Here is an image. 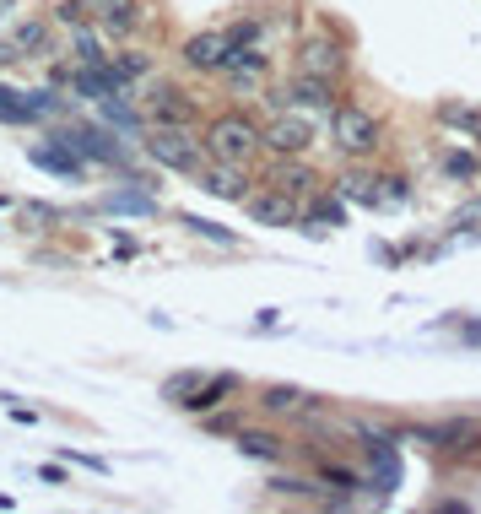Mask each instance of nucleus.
I'll return each mask as SVG.
<instances>
[{"instance_id": "nucleus-1", "label": "nucleus", "mask_w": 481, "mask_h": 514, "mask_svg": "<svg viewBox=\"0 0 481 514\" xmlns=\"http://www.w3.org/2000/svg\"><path fill=\"white\" fill-rule=\"evenodd\" d=\"M200 136H206V152L217 157V163H238V168H249L265 147V130L249 120V114H217Z\"/></svg>"}, {"instance_id": "nucleus-2", "label": "nucleus", "mask_w": 481, "mask_h": 514, "mask_svg": "<svg viewBox=\"0 0 481 514\" xmlns=\"http://www.w3.org/2000/svg\"><path fill=\"white\" fill-rule=\"evenodd\" d=\"M146 152H152V163L173 168V174H200L206 168V136H200L195 125H152V136H146Z\"/></svg>"}, {"instance_id": "nucleus-3", "label": "nucleus", "mask_w": 481, "mask_h": 514, "mask_svg": "<svg viewBox=\"0 0 481 514\" xmlns=\"http://www.w3.org/2000/svg\"><path fill=\"white\" fill-rule=\"evenodd\" d=\"M330 136H336V152L341 157H368V152H379L384 125L373 120L368 109H357V103H341V109L330 114Z\"/></svg>"}, {"instance_id": "nucleus-4", "label": "nucleus", "mask_w": 481, "mask_h": 514, "mask_svg": "<svg viewBox=\"0 0 481 514\" xmlns=\"http://www.w3.org/2000/svg\"><path fill=\"white\" fill-rule=\"evenodd\" d=\"M298 206L303 201H292V195H282V190H255V195H244V212H249V222L255 228H298Z\"/></svg>"}, {"instance_id": "nucleus-5", "label": "nucleus", "mask_w": 481, "mask_h": 514, "mask_svg": "<svg viewBox=\"0 0 481 514\" xmlns=\"http://www.w3.org/2000/svg\"><path fill=\"white\" fill-rule=\"evenodd\" d=\"M227 60H233V33H195L190 44H184V65L190 71H227Z\"/></svg>"}, {"instance_id": "nucleus-6", "label": "nucleus", "mask_w": 481, "mask_h": 514, "mask_svg": "<svg viewBox=\"0 0 481 514\" xmlns=\"http://www.w3.org/2000/svg\"><path fill=\"white\" fill-rule=\"evenodd\" d=\"M309 141H314V125L303 120V114H282V120H271L265 125V147H271L276 157H292V152H309Z\"/></svg>"}, {"instance_id": "nucleus-7", "label": "nucleus", "mask_w": 481, "mask_h": 514, "mask_svg": "<svg viewBox=\"0 0 481 514\" xmlns=\"http://www.w3.org/2000/svg\"><path fill=\"white\" fill-rule=\"evenodd\" d=\"M298 71H309V76H325V82H336V76L346 71V49L336 44V38H309V44L298 49Z\"/></svg>"}, {"instance_id": "nucleus-8", "label": "nucleus", "mask_w": 481, "mask_h": 514, "mask_svg": "<svg viewBox=\"0 0 481 514\" xmlns=\"http://www.w3.org/2000/svg\"><path fill=\"white\" fill-rule=\"evenodd\" d=\"M146 120L152 125H195V103L184 87H157L146 98Z\"/></svg>"}, {"instance_id": "nucleus-9", "label": "nucleus", "mask_w": 481, "mask_h": 514, "mask_svg": "<svg viewBox=\"0 0 481 514\" xmlns=\"http://www.w3.org/2000/svg\"><path fill=\"white\" fill-rule=\"evenodd\" d=\"M271 190L292 195V201H314V190H319V174H314L309 163H298V152H292V157H282V163L271 168Z\"/></svg>"}, {"instance_id": "nucleus-10", "label": "nucleus", "mask_w": 481, "mask_h": 514, "mask_svg": "<svg viewBox=\"0 0 481 514\" xmlns=\"http://www.w3.org/2000/svg\"><path fill=\"white\" fill-rule=\"evenodd\" d=\"M330 98H336V82H325V76H309V71H298L282 92H276V103H292V109H298V103H303V109H325Z\"/></svg>"}, {"instance_id": "nucleus-11", "label": "nucleus", "mask_w": 481, "mask_h": 514, "mask_svg": "<svg viewBox=\"0 0 481 514\" xmlns=\"http://www.w3.org/2000/svg\"><path fill=\"white\" fill-rule=\"evenodd\" d=\"M200 190H206V195H217V201H244V168H238V163H217V157H211V168H200Z\"/></svg>"}, {"instance_id": "nucleus-12", "label": "nucleus", "mask_w": 481, "mask_h": 514, "mask_svg": "<svg viewBox=\"0 0 481 514\" xmlns=\"http://www.w3.org/2000/svg\"><path fill=\"white\" fill-rule=\"evenodd\" d=\"M65 147L71 152H82V157H92V163H119V147L109 136H103V130H92V125H76V130H65Z\"/></svg>"}, {"instance_id": "nucleus-13", "label": "nucleus", "mask_w": 481, "mask_h": 514, "mask_svg": "<svg viewBox=\"0 0 481 514\" xmlns=\"http://www.w3.org/2000/svg\"><path fill=\"white\" fill-rule=\"evenodd\" d=\"M38 168H49V174H65V179H76L82 174V152H71L65 141H49V147H33L28 152Z\"/></svg>"}, {"instance_id": "nucleus-14", "label": "nucleus", "mask_w": 481, "mask_h": 514, "mask_svg": "<svg viewBox=\"0 0 481 514\" xmlns=\"http://www.w3.org/2000/svg\"><path fill=\"white\" fill-rule=\"evenodd\" d=\"M103 22H109V33H136L141 28V11H136V0H103Z\"/></svg>"}, {"instance_id": "nucleus-15", "label": "nucleus", "mask_w": 481, "mask_h": 514, "mask_svg": "<svg viewBox=\"0 0 481 514\" xmlns=\"http://www.w3.org/2000/svg\"><path fill=\"white\" fill-rule=\"evenodd\" d=\"M227 76H238V82H255V76H265V55H255L249 44H233V60H227Z\"/></svg>"}, {"instance_id": "nucleus-16", "label": "nucleus", "mask_w": 481, "mask_h": 514, "mask_svg": "<svg viewBox=\"0 0 481 514\" xmlns=\"http://www.w3.org/2000/svg\"><path fill=\"white\" fill-rule=\"evenodd\" d=\"M0 125H33L28 92H11V87H0Z\"/></svg>"}, {"instance_id": "nucleus-17", "label": "nucleus", "mask_w": 481, "mask_h": 514, "mask_svg": "<svg viewBox=\"0 0 481 514\" xmlns=\"http://www.w3.org/2000/svg\"><path fill=\"white\" fill-rule=\"evenodd\" d=\"M238 450H244V455H260V460H276V455H282V439H276V433L244 428V433H238Z\"/></svg>"}, {"instance_id": "nucleus-18", "label": "nucleus", "mask_w": 481, "mask_h": 514, "mask_svg": "<svg viewBox=\"0 0 481 514\" xmlns=\"http://www.w3.org/2000/svg\"><path fill=\"white\" fill-rule=\"evenodd\" d=\"M109 71H114L119 82L130 87V82H141V76L152 71V60H146V55H136V49H125V55H114V60H109Z\"/></svg>"}, {"instance_id": "nucleus-19", "label": "nucleus", "mask_w": 481, "mask_h": 514, "mask_svg": "<svg viewBox=\"0 0 481 514\" xmlns=\"http://www.w3.org/2000/svg\"><path fill=\"white\" fill-rule=\"evenodd\" d=\"M260 406H265V412H298V406H309V395H303V390H292V385H271Z\"/></svg>"}, {"instance_id": "nucleus-20", "label": "nucleus", "mask_w": 481, "mask_h": 514, "mask_svg": "<svg viewBox=\"0 0 481 514\" xmlns=\"http://www.w3.org/2000/svg\"><path fill=\"white\" fill-rule=\"evenodd\" d=\"M227 390H233V379H227V374H222V379H206V385H200L184 406H190V412H211V406H217Z\"/></svg>"}, {"instance_id": "nucleus-21", "label": "nucleus", "mask_w": 481, "mask_h": 514, "mask_svg": "<svg viewBox=\"0 0 481 514\" xmlns=\"http://www.w3.org/2000/svg\"><path fill=\"white\" fill-rule=\"evenodd\" d=\"M11 44H17V55H33V49H44V44H49V28H44V22H22Z\"/></svg>"}, {"instance_id": "nucleus-22", "label": "nucleus", "mask_w": 481, "mask_h": 514, "mask_svg": "<svg viewBox=\"0 0 481 514\" xmlns=\"http://www.w3.org/2000/svg\"><path fill=\"white\" fill-rule=\"evenodd\" d=\"M309 217H314V222H325V228H346V206H341V201H314V206H309Z\"/></svg>"}, {"instance_id": "nucleus-23", "label": "nucleus", "mask_w": 481, "mask_h": 514, "mask_svg": "<svg viewBox=\"0 0 481 514\" xmlns=\"http://www.w3.org/2000/svg\"><path fill=\"white\" fill-rule=\"evenodd\" d=\"M71 55L82 60V65H98V60H109V55H103V49H98V38H92V33H76Z\"/></svg>"}, {"instance_id": "nucleus-24", "label": "nucleus", "mask_w": 481, "mask_h": 514, "mask_svg": "<svg viewBox=\"0 0 481 514\" xmlns=\"http://www.w3.org/2000/svg\"><path fill=\"white\" fill-rule=\"evenodd\" d=\"M184 228H195L200 239H217V244H233V233L217 228V222H206V217H184Z\"/></svg>"}, {"instance_id": "nucleus-25", "label": "nucleus", "mask_w": 481, "mask_h": 514, "mask_svg": "<svg viewBox=\"0 0 481 514\" xmlns=\"http://www.w3.org/2000/svg\"><path fill=\"white\" fill-rule=\"evenodd\" d=\"M109 206H114V212H152L146 195H109Z\"/></svg>"}, {"instance_id": "nucleus-26", "label": "nucleus", "mask_w": 481, "mask_h": 514, "mask_svg": "<svg viewBox=\"0 0 481 514\" xmlns=\"http://www.w3.org/2000/svg\"><path fill=\"white\" fill-rule=\"evenodd\" d=\"M60 22H71V28H76V22H87V6H82V0H65V6H60Z\"/></svg>"}, {"instance_id": "nucleus-27", "label": "nucleus", "mask_w": 481, "mask_h": 514, "mask_svg": "<svg viewBox=\"0 0 481 514\" xmlns=\"http://www.w3.org/2000/svg\"><path fill=\"white\" fill-rule=\"evenodd\" d=\"M449 174L454 179H471L476 174V157H449Z\"/></svg>"}, {"instance_id": "nucleus-28", "label": "nucleus", "mask_w": 481, "mask_h": 514, "mask_svg": "<svg viewBox=\"0 0 481 514\" xmlns=\"http://www.w3.org/2000/svg\"><path fill=\"white\" fill-rule=\"evenodd\" d=\"M260 38V22H244V28H233V44H255Z\"/></svg>"}, {"instance_id": "nucleus-29", "label": "nucleus", "mask_w": 481, "mask_h": 514, "mask_svg": "<svg viewBox=\"0 0 481 514\" xmlns=\"http://www.w3.org/2000/svg\"><path fill=\"white\" fill-rule=\"evenodd\" d=\"M11 6H17V0H0V22H6V17H11Z\"/></svg>"}, {"instance_id": "nucleus-30", "label": "nucleus", "mask_w": 481, "mask_h": 514, "mask_svg": "<svg viewBox=\"0 0 481 514\" xmlns=\"http://www.w3.org/2000/svg\"><path fill=\"white\" fill-rule=\"evenodd\" d=\"M471 136H476V147H481V125H476V130H471Z\"/></svg>"}]
</instances>
